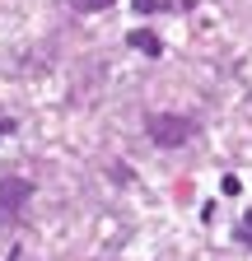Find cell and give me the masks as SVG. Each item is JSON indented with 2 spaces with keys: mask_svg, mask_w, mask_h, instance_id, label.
I'll list each match as a JSON object with an SVG mask.
<instances>
[{
  "mask_svg": "<svg viewBox=\"0 0 252 261\" xmlns=\"http://www.w3.org/2000/svg\"><path fill=\"white\" fill-rule=\"evenodd\" d=\"M145 130H149V140L159 145V149H182L187 140L196 136V121L187 117V112H154L145 121Z\"/></svg>",
  "mask_w": 252,
  "mask_h": 261,
  "instance_id": "obj_1",
  "label": "cell"
},
{
  "mask_svg": "<svg viewBox=\"0 0 252 261\" xmlns=\"http://www.w3.org/2000/svg\"><path fill=\"white\" fill-rule=\"evenodd\" d=\"M28 201H33V182H23V177H5V182H0V219L19 215Z\"/></svg>",
  "mask_w": 252,
  "mask_h": 261,
  "instance_id": "obj_2",
  "label": "cell"
},
{
  "mask_svg": "<svg viewBox=\"0 0 252 261\" xmlns=\"http://www.w3.org/2000/svg\"><path fill=\"white\" fill-rule=\"evenodd\" d=\"M131 47H136V51H145V56H159V51H164V42L154 38L149 28H136V33H131Z\"/></svg>",
  "mask_w": 252,
  "mask_h": 261,
  "instance_id": "obj_3",
  "label": "cell"
},
{
  "mask_svg": "<svg viewBox=\"0 0 252 261\" xmlns=\"http://www.w3.org/2000/svg\"><path fill=\"white\" fill-rule=\"evenodd\" d=\"M108 5H112V0H75L80 14H98V10H108Z\"/></svg>",
  "mask_w": 252,
  "mask_h": 261,
  "instance_id": "obj_4",
  "label": "cell"
},
{
  "mask_svg": "<svg viewBox=\"0 0 252 261\" xmlns=\"http://www.w3.org/2000/svg\"><path fill=\"white\" fill-rule=\"evenodd\" d=\"M136 10L140 14H154V10H164V0H136Z\"/></svg>",
  "mask_w": 252,
  "mask_h": 261,
  "instance_id": "obj_5",
  "label": "cell"
},
{
  "mask_svg": "<svg viewBox=\"0 0 252 261\" xmlns=\"http://www.w3.org/2000/svg\"><path fill=\"white\" fill-rule=\"evenodd\" d=\"M0 130H14V121H5V117H0Z\"/></svg>",
  "mask_w": 252,
  "mask_h": 261,
  "instance_id": "obj_6",
  "label": "cell"
},
{
  "mask_svg": "<svg viewBox=\"0 0 252 261\" xmlns=\"http://www.w3.org/2000/svg\"><path fill=\"white\" fill-rule=\"evenodd\" d=\"M243 224H247V238H252V215H247V219H243Z\"/></svg>",
  "mask_w": 252,
  "mask_h": 261,
  "instance_id": "obj_7",
  "label": "cell"
}]
</instances>
